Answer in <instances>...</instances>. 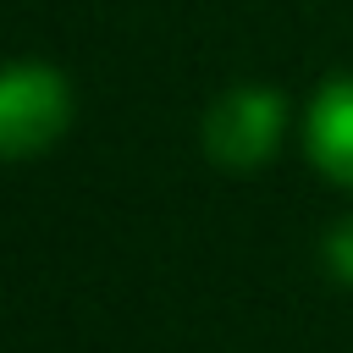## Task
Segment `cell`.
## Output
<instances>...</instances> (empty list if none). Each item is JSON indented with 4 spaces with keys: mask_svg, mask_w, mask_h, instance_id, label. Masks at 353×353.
<instances>
[{
    "mask_svg": "<svg viewBox=\"0 0 353 353\" xmlns=\"http://www.w3.org/2000/svg\"><path fill=\"white\" fill-rule=\"evenodd\" d=\"M325 259H331V270H336L342 281H353V215L325 237Z\"/></svg>",
    "mask_w": 353,
    "mask_h": 353,
    "instance_id": "cell-4",
    "label": "cell"
},
{
    "mask_svg": "<svg viewBox=\"0 0 353 353\" xmlns=\"http://www.w3.org/2000/svg\"><path fill=\"white\" fill-rule=\"evenodd\" d=\"M72 127V88L44 61H17L0 72V160H28L61 143Z\"/></svg>",
    "mask_w": 353,
    "mask_h": 353,
    "instance_id": "cell-1",
    "label": "cell"
},
{
    "mask_svg": "<svg viewBox=\"0 0 353 353\" xmlns=\"http://www.w3.org/2000/svg\"><path fill=\"white\" fill-rule=\"evenodd\" d=\"M303 143H309V160H314L331 182L353 188V77H331V83L314 94Z\"/></svg>",
    "mask_w": 353,
    "mask_h": 353,
    "instance_id": "cell-3",
    "label": "cell"
},
{
    "mask_svg": "<svg viewBox=\"0 0 353 353\" xmlns=\"http://www.w3.org/2000/svg\"><path fill=\"white\" fill-rule=\"evenodd\" d=\"M281 132H287V99L276 88H254V83L221 94L204 116V149L226 171H254L259 160H270Z\"/></svg>",
    "mask_w": 353,
    "mask_h": 353,
    "instance_id": "cell-2",
    "label": "cell"
}]
</instances>
